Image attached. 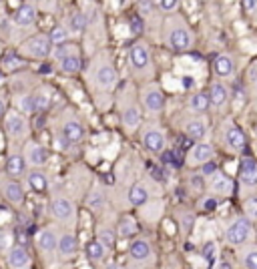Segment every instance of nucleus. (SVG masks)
<instances>
[{
    "mask_svg": "<svg viewBox=\"0 0 257 269\" xmlns=\"http://www.w3.org/2000/svg\"><path fill=\"white\" fill-rule=\"evenodd\" d=\"M245 211H247V215H249L251 219H257V195L249 197V199L245 201Z\"/></svg>",
    "mask_w": 257,
    "mask_h": 269,
    "instance_id": "58836bf2",
    "label": "nucleus"
},
{
    "mask_svg": "<svg viewBox=\"0 0 257 269\" xmlns=\"http://www.w3.org/2000/svg\"><path fill=\"white\" fill-rule=\"evenodd\" d=\"M2 65H4L6 70H14V68L22 67V61H20V59H16L12 52H8V55L4 57V61H2Z\"/></svg>",
    "mask_w": 257,
    "mask_h": 269,
    "instance_id": "c9c22d12",
    "label": "nucleus"
},
{
    "mask_svg": "<svg viewBox=\"0 0 257 269\" xmlns=\"http://www.w3.org/2000/svg\"><path fill=\"white\" fill-rule=\"evenodd\" d=\"M105 253H107V247H105L98 239L91 241V243H87V257H89V259L98 261V259H102V257H105Z\"/></svg>",
    "mask_w": 257,
    "mask_h": 269,
    "instance_id": "bb28decb",
    "label": "nucleus"
},
{
    "mask_svg": "<svg viewBox=\"0 0 257 269\" xmlns=\"http://www.w3.org/2000/svg\"><path fill=\"white\" fill-rule=\"evenodd\" d=\"M139 123H141L139 109H135V106H128L127 111L123 113V125H125L127 129H137V127H139Z\"/></svg>",
    "mask_w": 257,
    "mask_h": 269,
    "instance_id": "c85d7f7f",
    "label": "nucleus"
},
{
    "mask_svg": "<svg viewBox=\"0 0 257 269\" xmlns=\"http://www.w3.org/2000/svg\"><path fill=\"white\" fill-rule=\"evenodd\" d=\"M131 257L137 259V261H145L147 257H151V245L145 241V239H137L131 243V249H128Z\"/></svg>",
    "mask_w": 257,
    "mask_h": 269,
    "instance_id": "ddd939ff",
    "label": "nucleus"
},
{
    "mask_svg": "<svg viewBox=\"0 0 257 269\" xmlns=\"http://www.w3.org/2000/svg\"><path fill=\"white\" fill-rule=\"evenodd\" d=\"M4 197L10 203H14V205L22 203V199H24L22 187H20L18 183H6V185H4Z\"/></svg>",
    "mask_w": 257,
    "mask_h": 269,
    "instance_id": "b1692460",
    "label": "nucleus"
},
{
    "mask_svg": "<svg viewBox=\"0 0 257 269\" xmlns=\"http://www.w3.org/2000/svg\"><path fill=\"white\" fill-rule=\"evenodd\" d=\"M14 22L18 26H31V24H34L36 22V10H34V6L32 4L18 6V10L14 14Z\"/></svg>",
    "mask_w": 257,
    "mask_h": 269,
    "instance_id": "6e6552de",
    "label": "nucleus"
},
{
    "mask_svg": "<svg viewBox=\"0 0 257 269\" xmlns=\"http://www.w3.org/2000/svg\"><path fill=\"white\" fill-rule=\"evenodd\" d=\"M96 83L102 89H113L117 85V70L113 67H100L96 70Z\"/></svg>",
    "mask_w": 257,
    "mask_h": 269,
    "instance_id": "9b49d317",
    "label": "nucleus"
},
{
    "mask_svg": "<svg viewBox=\"0 0 257 269\" xmlns=\"http://www.w3.org/2000/svg\"><path fill=\"white\" fill-rule=\"evenodd\" d=\"M213 68H215V72L219 74V76H231L233 74V61L227 57V55H219L217 59H215V63H213Z\"/></svg>",
    "mask_w": 257,
    "mask_h": 269,
    "instance_id": "412c9836",
    "label": "nucleus"
},
{
    "mask_svg": "<svg viewBox=\"0 0 257 269\" xmlns=\"http://www.w3.org/2000/svg\"><path fill=\"white\" fill-rule=\"evenodd\" d=\"M235 99H237V102H241V104H243V101H245V93H243V91H239V89H235Z\"/></svg>",
    "mask_w": 257,
    "mask_h": 269,
    "instance_id": "864d4df0",
    "label": "nucleus"
},
{
    "mask_svg": "<svg viewBox=\"0 0 257 269\" xmlns=\"http://www.w3.org/2000/svg\"><path fill=\"white\" fill-rule=\"evenodd\" d=\"M20 109L24 113H34V97H22L20 99Z\"/></svg>",
    "mask_w": 257,
    "mask_h": 269,
    "instance_id": "79ce46f5",
    "label": "nucleus"
},
{
    "mask_svg": "<svg viewBox=\"0 0 257 269\" xmlns=\"http://www.w3.org/2000/svg\"><path fill=\"white\" fill-rule=\"evenodd\" d=\"M8 265L14 269H22L31 265V255L22 245H16L8 251Z\"/></svg>",
    "mask_w": 257,
    "mask_h": 269,
    "instance_id": "39448f33",
    "label": "nucleus"
},
{
    "mask_svg": "<svg viewBox=\"0 0 257 269\" xmlns=\"http://www.w3.org/2000/svg\"><path fill=\"white\" fill-rule=\"evenodd\" d=\"M185 131H187V137H189L191 141H201V139L205 137V133H207V127H205L203 121L195 119V121H191V123H187Z\"/></svg>",
    "mask_w": 257,
    "mask_h": 269,
    "instance_id": "393cba45",
    "label": "nucleus"
},
{
    "mask_svg": "<svg viewBox=\"0 0 257 269\" xmlns=\"http://www.w3.org/2000/svg\"><path fill=\"white\" fill-rule=\"evenodd\" d=\"M61 68L64 72H76L81 68V59L76 55H66L64 59H61Z\"/></svg>",
    "mask_w": 257,
    "mask_h": 269,
    "instance_id": "c756f323",
    "label": "nucleus"
},
{
    "mask_svg": "<svg viewBox=\"0 0 257 269\" xmlns=\"http://www.w3.org/2000/svg\"><path fill=\"white\" fill-rule=\"evenodd\" d=\"M213 157V145L209 143H199L193 147V153H191V163L193 165H201L205 161H209Z\"/></svg>",
    "mask_w": 257,
    "mask_h": 269,
    "instance_id": "9d476101",
    "label": "nucleus"
},
{
    "mask_svg": "<svg viewBox=\"0 0 257 269\" xmlns=\"http://www.w3.org/2000/svg\"><path fill=\"white\" fill-rule=\"evenodd\" d=\"M225 237H227V241H229L231 245H243V243H247L249 237H251V223H249V219H245V217L235 219V221L227 227Z\"/></svg>",
    "mask_w": 257,
    "mask_h": 269,
    "instance_id": "f257e3e1",
    "label": "nucleus"
},
{
    "mask_svg": "<svg viewBox=\"0 0 257 269\" xmlns=\"http://www.w3.org/2000/svg\"><path fill=\"white\" fill-rule=\"evenodd\" d=\"M6 131L10 137H24L27 134V123L18 113H8L6 117Z\"/></svg>",
    "mask_w": 257,
    "mask_h": 269,
    "instance_id": "0eeeda50",
    "label": "nucleus"
},
{
    "mask_svg": "<svg viewBox=\"0 0 257 269\" xmlns=\"http://www.w3.org/2000/svg\"><path fill=\"white\" fill-rule=\"evenodd\" d=\"M135 233V223L133 221H123L121 223V235H131Z\"/></svg>",
    "mask_w": 257,
    "mask_h": 269,
    "instance_id": "49530a36",
    "label": "nucleus"
},
{
    "mask_svg": "<svg viewBox=\"0 0 257 269\" xmlns=\"http://www.w3.org/2000/svg\"><path fill=\"white\" fill-rule=\"evenodd\" d=\"M68 26H70L72 33H81V31H85V26H87V18H85V14H81V12L72 14L70 20H68Z\"/></svg>",
    "mask_w": 257,
    "mask_h": 269,
    "instance_id": "473e14b6",
    "label": "nucleus"
},
{
    "mask_svg": "<svg viewBox=\"0 0 257 269\" xmlns=\"http://www.w3.org/2000/svg\"><path fill=\"white\" fill-rule=\"evenodd\" d=\"M50 213H53V217H57L59 221H70L72 215H74V207H72V203L68 201V199L59 197V199H55L53 205H50Z\"/></svg>",
    "mask_w": 257,
    "mask_h": 269,
    "instance_id": "20e7f679",
    "label": "nucleus"
},
{
    "mask_svg": "<svg viewBox=\"0 0 257 269\" xmlns=\"http://www.w3.org/2000/svg\"><path fill=\"white\" fill-rule=\"evenodd\" d=\"M24 165L27 163H24V159L20 155H10L6 159V173L12 175V177H18V175L24 173Z\"/></svg>",
    "mask_w": 257,
    "mask_h": 269,
    "instance_id": "5701e85b",
    "label": "nucleus"
},
{
    "mask_svg": "<svg viewBox=\"0 0 257 269\" xmlns=\"http://www.w3.org/2000/svg\"><path fill=\"white\" fill-rule=\"evenodd\" d=\"M2 115H4V102L0 101V117H2Z\"/></svg>",
    "mask_w": 257,
    "mask_h": 269,
    "instance_id": "6e6d98bb",
    "label": "nucleus"
},
{
    "mask_svg": "<svg viewBox=\"0 0 257 269\" xmlns=\"http://www.w3.org/2000/svg\"><path fill=\"white\" fill-rule=\"evenodd\" d=\"M131 61H133V65H135L137 68L149 67V63H151L149 48H147V46H143V44L133 46V48H131Z\"/></svg>",
    "mask_w": 257,
    "mask_h": 269,
    "instance_id": "4468645a",
    "label": "nucleus"
},
{
    "mask_svg": "<svg viewBox=\"0 0 257 269\" xmlns=\"http://www.w3.org/2000/svg\"><path fill=\"white\" fill-rule=\"evenodd\" d=\"M63 137L68 141V143H79V141L85 137V129H83L81 123H76V121H68V123L63 127Z\"/></svg>",
    "mask_w": 257,
    "mask_h": 269,
    "instance_id": "f3484780",
    "label": "nucleus"
},
{
    "mask_svg": "<svg viewBox=\"0 0 257 269\" xmlns=\"http://www.w3.org/2000/svg\"><path fill=\"white\" fill-rule=\"evenodd\" d=\"M29 183H31L32 189L38 191V193L46 189V177L42 173H38V171H32L31 175H29Z\"/></svg>",
    "mask_w": 257,
    "mask_h": 269,
    "instance_id": "2f4dec72",
    "label": "nucleus"
},
{
    "mask_svg": "<svg viewBox=\"0 0 257 269\" xmlns=\"http://www.w3.org/2000/svg\"><path fill=\"white\" fill-rule=\"evenodd\" d=\"M70 50H72L70 46H59V48L55 50V59H59V61H61V59H64L66 55H72Z\"/></svg>",
    "mask_w": 257,
    "mask_h": 269,
    "instance_id": "de8ad7c7",
    "label": "nucleus"
},
{
    "mask_svg": "<svg viewBox=\"0 0 257 269\" xmlns=\"http://www.w3.org/2000/svg\"><path fill=\"white\" fill-rule=\"evenodd\" d=\"M203 209H205V211H215V209H217V201H215L213 197H207V199L203 201Z\"/></svg>",
    "mask_w": 257,
    "mask_h": 269,
    "instance_id": "09e8293b",
    "label": "nucleus"
},
{
    "mask_svg": "<svg viewBox=\"0 0 257 269\" xmlns=\"http://www.w3.org/2000/svg\"><path fill=\"white\" fill-rule=\"evenodd\" d=\"M201 165H203V167H201V175H203V177H211V175L217 173V165H215L211 159L205 161V163H201Z\"/></svg>",
    "mask_w": 257,
    "mask_h": 269,
    "instance_id": "a19ab883",
    "label": "nucleus"
},
{
    "mask_svg": "<svg viewBox=\"0 0 257 269\" xmlns=\"http://www.w3.org/2000/svg\"><path fill=\"white\" fill-rule=\"evenodd\" d=\"M57 247H59V253H61L63 257H70V255H74V253H76V249H79L76 237L70 235V233H66V235H63L59 241H57Z\"/></svg>",
    "mask_w": 257,
    "mask_h": 269,
    "instance_id": "dca6fc26",
    "label": "nucleus"
},
{
    "mask_svg": "<svg viewBox=\"0 0 257 269\" xmlns=\"http://www.w3.org/2000/svg\"><path fill=\"white\" fill-rule=\"evenodd\" d=\"M203 259L209 263V265H215L217 259H219V247L215 241H207L203 245Z\"/></svg>",
    "mask_w": 257,
    "mask_h": 269,
    "instance_id": "cd10ccee",
    "label": "nucleus"
},
{
    "mask_svg": "<svg viewBox=\"0 0 257 269\" xmlns=\"http://www.w3.org/2000/svg\"><path fill=\"white\" fill-rule=\"evenodd\" d=\"M177 4H179V0H159V6L163 8V10H167V12L175 10Z\"/></svg>",
    "mask_w": 257,
    "mask_h": 269,
    "instance_id": "c03bdc74",
    "label": "nucleus"
},
{
    "mask_svg": "<svg viewBox=\"0 0 257 269\" xmlns=\"http://www.w3.org/2000/svg\"><path fill=\"white\" fill-rule=\"evenodd\" d=\"M207 97H209V102H211V104L223 106L225 102H227V99H229V93H227V89H225L221 83H213Z\"/></svg>",
    "mask_w": 257,
    "mask_h": 269,
    "instance_id": "a211bd4d",
    "label": "nucleus"
},
{
    "mask_svg": "<svg viewBox=\"0 0 257 269\" xmlns=\"http://www.w3.org/2000/svg\"><path fill=\"white\" fill-rule=\"evenodd\" d=\"M10 245H12V237L6 231H0V249H8Z\"/></svg>",
    "mask_w": 257,
    "mask_h": 269,
    "instance_id": "a18cd8bd",
    "label": "nucleus"
},
{
    "mask_svg": "<svg viewBox=\"0 0 257 269\" xmlns=\"http://www.w3.org/2000/svg\"><path fill=\"white\" fill-rule=\"evenodd\" d=\"M147 199H149V191H147L143 185H135V187L131 189V193H128V201H131V205H135V207L145 205Z\"/></svg>",
    "mask_w": 257,
    "mask_h": 269,
    "instance_id": "a878e982",
    "label": "nucleus"
},
{
    "mask_svg": "<svg viewBox=\"0 0 257 269\" xmlns=\"http://www.w3.org/2000/svg\"><path fill=\"white\" fill-rule=\"evenodd\" d=\"M211 191L213 193H219V195H229L231 193V189H233V183H231V179L229 177H225V175H211Z\"/></svg>",
    "mask_w": 257,
    "mask_h": 269,
    "instance_id": "6ab92c4d",
    "label": "nucleus"
},
{
    "mask_svg": "<svg viewBox=\"0 0 257 269\" xmlns=\"http://www.w3.org/2000/svg\"><path fill=\"white\" fill-rule=\"evenodd\" d=\"M243 265L249 269H257V249H249L243 255Z\"/></svg>",
    "mask_w": 257,
    "mask_h": 269,
    "instance_id": "4c0bfd02",
    "label": "nucleus"
},
{
    "mask_svg": "<svg viewBox=\"0 0 257 269\" xmlns=\"http://www.w3.org/2000/svg\"><path fill=\"white\" fill-rule=\"evenodd\" d=\"M143 143H145V147H147L149 151H153V153H161V151L165 149V137H163V133H159L157 129H149L147 133L143 134Z\"/></svg>",
    "mask_w": 257,
    "mask_h": 269,
    "instance_id": "1a4fd4ad",
    "label": "nucleus"
},
{
    "mask_svg": "<svg viewBox=\"0 0 257 269\" xmlns=\"http://www.w3.org/2000/svg\"><path fill=\"white\" fill-rule=\"evenodd\" d=\"M241 2H243V8L245 10H253L257 4V0H241Z\"/></svg>",
    "mask_w": 257,
    "mask_h": 269,
    "instance_id": "3c124183",
    "label": "nucleus"
},
{
    "mask_svg": "<svg viewBox=\"0 0 257 269\" xmlns=\"http://www.w3.org/2000/svg\"><path fill=\"white\" fill-rule=\"evenodd\" d=\"M20 52L31 59H46L50 55V40L48 36H40V34L32 36L20 46Z\"/></svg>",
    "mask_w": 257,
    "mask_h": 269,
    "instance_id": "f03ea898",
    "label": "nucleus"
},
{
    "mask_svg": "<svg viewBox=\"0 0 257 269\" xmlns=\"http://www.w3.org/2000/svg\"><path fill=\"white\" fill-rule=\"evenodd\" d=\"M255 85H257V80H255Z\"/></svg>",
    "mask_w": 257,
    "mask_h": 269,
    "instance_id": "13d9d810",
    "label": "nucleus"
},
{
    "mask_svg": "<svg viewBox=\"0 0 257 269\" xmlns=\"http://www.w3.org/2000/svg\"><path fill=\"white\" fill-rule=\"evenodd\" d=\"M131 31L135 34H139L143 31V18H141V16H133V18H131Z\"/></svg>",
    "mask_w": 257,
    "mask_h": 269,
    "instance_id": "37998d69",
    "label": "nucleus"
},
{
    "mask_svg": "<svg viewBox=\"0 0 257 269\" xmlns=\"http://www.w3.org/2000/svg\"><path fill=\"white\" fill-rule=\"evenodd\" d=\"M225 143H227L231 149L239 151V149H243V147H245V134H243L241 129L231 127V129H227V133H225Z\"/></svg>",
    "mask_w": 257,
    "mask_h": 269,
    "instance_id": "aec40b11",
    "label": "nucleus"
},
{
    "mask_svg": "<svg viewBox=\"0 0 257 269\" xmlns=\"http://www.w3.org/2000/svg\"><path fill=\"white\" fill-rule=\"evenodd\" d=\"M249 80H253V83L257 80V63H253L249 68Z\"/></svg>",
    "mask_w": 257,
    "mask_h": 269,
    "instance_id": "603ef678",
    "label": "nucleus"
},
{
    "mask_svg": "<svg viewBox=\"0 0 257 269\" xmlns=\"http://www.w3.org/2000/svg\"><path fill=\"white\" fill-rule=\"evenodd\" d=\"M48 104H50V99L46 97V95H34V113L36 111H46L48 109Z\"/></svg>",
    "mask_w": 257,
    "mask_h": 269,
    "instance_id": "e433bc0d",
    "label": "nucleus"
},
{
    "mask_svg": "<svg viewBox=\"0 0 257 269\" xmlns=\"http://www.w3.org/2000/svg\"><path fill=\"white\" fill-rule=\"evenodd\" d=\"M189 106H191L193 111H197V113H205L209 109V97L203 95V93H199V95H195L189 101Z\"/></svg>",
    "mask_w": 257,
    "mask_h": 269,
    "instance_id": "7c9ffc66",
    "label": "nucleus"
},
{
    "mask_svg": "<svg viewBox=\"0 0 257 269\" xmlns=\"http://www.w3.org/2000/svg\"><path fill=\"white\" fill-rule=\"evenodd\" d=\"M0 80H2V72H0Z\"/></svg>",
    "mask_w": 257,
    "mask_h": 269,
    "instance_id": "4d7b16f0",
    "label": "nucleus"
},
{
    "mask_svg": "<svg viewBox=\"0 0 257 269\" xmlns=\"http://www.w3.org/2000/svg\"><path fill=\"white\" fill-rule=\"evenodd\" d=\"M153 8V0H139V10L141 12H151Z\"/></svg>",
    "mask_w": 257,
    "mask_h": 269,
    "instance_id": "8fccbe9b",
    "label": "nucleus"
},
{
    "mask_svg": "<svg viewBox=\"0 0 257 269\" xmlns=\"http://www.w3.org/2000/svg\"><path fill=\"white\" fill-rule=\"evenodd\" d=\"M96 239L109 249V247H115V233L113 231H109V229H102V231H98V235Z\"/></svg>",
    "mask_w": 257,
    "mask_h": 269,
    "instance_id": "f704fd0d",
    "label": "nucleus"
},
{
    "mask_svg": "<svg viewBox=\"0 0 257 269\" xmlns=\"http://www.w3.org/2000/svg\"><path fill=\"white\" fill-rule=\"evenodd\" d=\"M46 159H48V153H46V149L44 147H40V145H36V143H32L29 145V151H27V161L31 163V165H44L46 163Z\"/></svg>",
    "mask_w": 257,
    "mask_h": 269,
    "instance_id": "2eb2a0df",
    "label": "nucleus"
},
{
    "mask_svg": "<svg viewBox=\"0 0 257 269\" xmlns=\"http://www.w3.org/2000/svg\"><path fill=\"white\" fill-rule=\"evenodd\" d=\"M66 38H68V31H66L64 26L53 29V33H50V36H48L50 44H63V42H66Z\"/></svg>",
    "mask_w": 257,
    "mask_h": 269,
    "instance_id": "72a5a7b5",
    "label": "nucleus"
},
{
    "mask_svg": "<svg viewBox=\"0 0 257 269\" xmlns=\"http://www.w3.org/2000/svg\"><path fill=\"white\" fill-rule=\"evenodd\" d=\"M239 175H241V183L245 187H257V161H253V159H241Z\"/></svg>",
    "mask_w": 257,
    "mask_h": 269,
    "instance_id": "7ed1b4c3",
    "label": "nucleus"
},
{
    "mask_svg": "<svg viewBox=\"0 0 257 269\" xmlns=\"http://www.w3.org/2000/svg\"><path fill=\"white\" fill-rule=\"evenodd\" d=\"M0 2H2V0H0Z\"/></svg>",
    "mask_w": 257,
    "mask_h": 269,
    "instance_id": "bf43d9fd",
    "label": "nucleus"
},
{
    "mask_svg": "<svg viewBox=\"0 0 257 269\" xmlns=\"http://www.w3.org/2000/svg\"><path fill=\"white\" fill-rule=\"evenodd\" d=\"M102 203H105V197H102L100 191H95V193L89 197V207H91V209H100Z\"/></svg>",
    "mask_w": 257,
    "mask_h": 269,
    "instance_id": "ea45409f",
    "label": "nucleus"
},
{
    "mask_svg": "<svg viewBox=\"0 0 257 269\" xmlns=\"http://www.w3.org/2000/svg\"><path fill=\"white\" fill-rule=\"evenodd\" d=\"M143 101H145V104H147V109H149V111H153V113L161 111V109H163V104H165L163 95H161L159 91H155V89L147 91V93H145V97H143Z\"/></svg>",
    "mask_w": 257,
    "mask_h": 269,
    "instance_id": "4be33fe9",
    "label": "nucleus"
},
{
    "mask_svg": "<svg viewBox=\"0 0 257 269\" xmlns=\"http://www.w3.org/2000/svg\"><path fill=\"white\" fill-rule=\"evenodd\" d=\"M193 85H195V80H193L191 76H183V87L185 89H191Z\"/></svg>",
    "mask_w": 257,
    "mask_h": 269,
    "instance_id": "5fc2aeb1",
    "label": "nucleus"
},
{
    "mask_svg": "<svg viewBox=\"0 0 257 269\" xmlns=\"http://www.w3.org/2000/svg\"><path fill=\"white\" fill-rule=\"evenodd\" d=\"M169 42H171V46H173L175 50H187L189 44H191V34H189L187 29H183V26L173 29V31L169 33Z\"/></svg>",
    "mask_w": 257,
    "mask_h": 269,
    "instance_id": "423d86ee",
    "label": "nucleus"
},
{
    "mask_svg": "<svg viewBox=\"0 0 257 269\" xmlns=\"http://www.w3.org/2000/svg\"><path fill=\"white\" fill-rule=\"evenodd\" d=\"M57 235L50 231V229H44V231H40L38 235H36V245H38V249L40 251H44V253H50V251H55L57 249Z\"/></svg>",
    "mask_w": 257,
    "mask_h": 269,
    "instance_id": "f8f14e48",
    "label": "nucleus"
}]
</instances>
